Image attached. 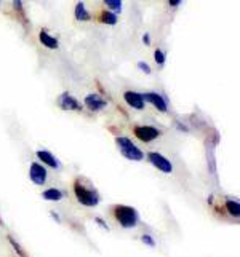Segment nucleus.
Segmentation results:
<instances>
[{"label": "nucleus", "instance_id": "9d476101", "mask_svg": "<svg viewBox=\"0 0 240 257\" xmlns=\"http://www.w3.org/2000/svg\"><path fill=\"white\" fill-rule=\"evenodd\" d=\"M143 99H144V102L152 104L158 112H167L168 110V102H167V99L162 94H158V93H144Z\"/></svg>", "mask_w": 240, "mask_h": 257}, {"label": "nucleus", "instance_id": "7ed1b4c3", "mask_svg": "<svg viewBox=\"0 0 240 257\" xmlns=\"http://www.w3.org/2000/svg\"><path fill=\"white\" fill-rule=\"evenodd\" d=\"M115 144H117L119 152L122 154L123 158L131 162H141L144 160V152L141 150L135 143H131V139L127 136H119L115 139Z\"/></svg>", "mask_w": 240, "mask_h": 257}, {"label": "nucleus", "instance_id": "9b49d317", "mask_svg": "<svg viewBox=\"0 0 240 257\" xmlns=\"http://www.w3.org/2000/svg\"><path fill=\"white\" fill-rule=\"evenodd\" d=\"M123 99L125 102L130 105V107L136 109V110H143L144 109V99H143V94H139L136 91H125L123 93Z\"/></svg>", "mask_w": 240, "mask_h": 257}, {"label": "nucleus", "instance_id": "b1692460", "mask_svg": "<svg viewBox=\"0 0 240 257\" xmlns=\"http://www.w3.org/2000/svg\"><path fill=\"white\" fill-rule=\"evenodd\" d=\"M13 5L18 8V10H23V4H21V0H13Z\"/></svg>", "mask_w": 240, "mask_h": 257}, {"label": "nucleus", "instance_id": "412c9836", "mask_svg": "<svg viewBox=\"0 0 240 257\" xmlns=\"http://www.w3.org/2000/svg\"><path fill=\"white\" fill-rule=\"evenodd\" d=\"M95 224L100 225L104 230V232H109V230H111V227L108 225V222H106V220H103L101 217H95Z\"/></svg>", "mask_w": 240, "mask_h": 257}, {"label": "nucleus", "instance_id": "f03ea898", "mask_svg": "<svg viewBox=\"0 0 240 257\" xmlns=\"http://www.w3.org/2000/svg\"><path fill=\"white\" fill-rule=\"evenodd\" d=\"M114 219L122 228L125 230H133L141 224L139 212L128 205H117L114 208Z\"/></svg>", "mask_w": 240, "mask_h": 257}, {"label": "nucleus", "instance_id": "dca6fc26", "mask_svg": "<svg viewBox=\"0 0 240 257\" xmlns=\"http://www.w3.org/2000/svg\"><path fill=\"white\" fill-rule=\"evenodd\" d=\"M7 240H8V243H10L12 249L16 252V255H20V257H28V252H26V249L15 240V238H13L12 235H8V236H7Z\"/></svg>", "mask_w": 240, "mask_h": 257}, {"label": "nucleus", "instance_id": "f8f14e48", "mask_svg": "<svg viewBox=\"0 0 240 257\" xmlns=\"http://www.w3.org/2000/svg\"><path fill=\"white\" fill-rule=\"evenodd\" d=\"M42 198L47 200V201L58 203V201L66 198V192L63 189H58V187H48L42 192Z\"/></svg>", "mask_w": 240, "mask_h": 257}, {"label": "nucleus", "instance_id": "a211bd4d", "mask_svg": "<svg viewBox=\"0 0 240 257\" xmlns=\"http://www.w3.org/2000/svg\"><path fill=\"white\" fill-rule=\"evenodd\" d=\"M104 4L108 5L111 10H114L115 13L122 12V0H104Z\"/></svg>", "mask_w": 240, "mask_h": 257}, {"label": "nucleus", "instance_id": "2eb2a0df", "mask_svg": "<svg viewBox=\"0 0 240 257\" xmlns=\"http://www.w3.org/2000/svg\"><path fill=\"white\" fill-rule=\"evenodd\" d=\"M75 20L77 21H88L90 20V12L87 10V7H85V4H82V2H78L77 5H75Z\"/></svg>", "mask_w": 240, "mask_h": 257}, {"label": "nucleus", "instance_id": "a878e982", "mask_svg": "<svg viewBox=\"0 0 240 257\" xmlns=\"http://www.w3.org/2000/svg\"><path fill=\"white\" fill-rule=\"evenodd\" d=\"M143 42L146 43V45H149V43H150V35L149 34H144L143 35Z\"/></svg>", "mask_w": 240, "mask_h": 257}, {"label": "nucleus", "instance_id": "6ab92c4d", "mask_svg": "<svg viewBox=\"0 0 240 257\" xmlns=\"http://www.w3.org/2000/svg\"><path fill=\"white\" fill-rule=\"evenodd\" d=\"M141 241H143V244H146L149 247H155L157 246L155 238L150 235V233H143V235H141Z\"/></svg>", "mask_w": 240, "mask_h": 257}, {"label": "nucleus", "instance_id": "bb28decb", "mask_svg": "<svg viewBox=\"0 0 240 257\" xmlns=\"http://www.w3.org/2000/svg\"><path fill=\"white\" fill-rule=\"evenodd\" d=\"M0 224H2V220H0Z\"/></svg>", "mask_w": 240, "mask_h": 257}, {"label": "nucleus", "instance_id": "20e7f679", "mask_svg": "<svg viewBox=\"0 0 240 257\" xmlns=\"http://www.w3.org/2000/svg\"><path fill=\"white\" fill-rule=\"evenodd\" d=\"M147 162L152 165L157 171L164 173V174H172L173 173V163L168 160L165 155H162L160 152H149L147 154Z\"/></svg>", "mask_w": 240, "mask_h": 257}, {"label": "nucleus", "instance_id": "4be33fe9", "mask_svg": "<svg viewBox=\"0 0 240 257\" xmlns=\"http://www.w3.org/2000/svg\"><path fill=\"white\" fill-rule=\"evenodd\" d=\"M138 67H139V70H143L144 74H150V67H149V64L147 63H143V61H139L138 63Z\"/></svg>", "mask_w": 240, "mask_h": 257}, {"label": "nucleus", "instance_id": "6e6552de", "mask_svg": "<svg viewBox=\"0 0 240 257\" xmlns=\"http://www.w3.org/2000/svg\"><path fill=\"white\" fill-rule=\"evenodd\" d=\"M37 158H39V162L43 165V166H47V168H51V170H61V162L58 160V158L53 155L50 150L47 149H40L37 150Z\"/></svg>", "mask_w": 240, "mask_h": 257}, {"label": "nucleus", "instance_id": "39448f33", "mask_svg": "<svg viewBox=\"0 0 240 257\" xmlns=\"http://www.w3.org/2000/svg\"><path fill=\"white\" fill-rule=\"evenodd\" d=\"M29 179L34 185H45L48 181L47 166H43L40 162H32L29 165Z\"/></svg>", "mask_w": 240, "mask_h": 257}, {"label": "nucleus", "instance_id": "f257e3e1", "mask_svg": "<svg viewBox=\"0 0 240 257\" xmlns=\"http://www.w3.org/2000/svg\"><path fill=\"white\" fill-rule=\"evenodd\" d=\"M75 200L85 208H96L101 203V195L95 185L87 179H75L74 182Z\"/></svg>", "mask_w": 240, "mask_h": 257}, {"label": "nucleus", "instance_id": "423d86ee", "mask_svg": "<svg viewBox=\"0 0 240 257\" xmlns=\"http://www.w3.org/2000/svg\"><path fill=\"white\" fill-rule=\"evenodd\" d=\"M160 130L155 126H150V125H141V126H135V136L141 141V143H152V141L160 138Z\"/></svg>", "mask_w": 240, "mask_h": 257}, {"label": "nucleus", "instance_id": "0eeeda50", "mask_svg": "<svg viewBox=\"0 0 240 257\" xmlns=\"http://www.w3.org/2000/svg\"><path fill=\"white\" fill-rule=\"evenodd\" d=\"M58 107L63 109V110H67V112H78L82 110V104H80L72 94L69 93H63L58 96Z\"/></svg>", "mask_w": 240, "mask_h": 257}, {"label": "nucleus", "instance_id": "ddd939ff", "mask_svg": "<svg viewBox=\"0 0 240 257\" xmlns=\"http://www.w3.org/2000/svg\"><path fill=\"white\" fill-rule=\"evenodd\" d=\"M224 208L227 211V214L234 219H238L240 217V203L237 198H232V197H227L226 201H224Z\"/></svg>", "mask_w": 240, "mask_h": 257}, {"label": "nucleus", "instance_id": "aec40b11", "mask_svg": "<svg viewBox=\"0 0 240 257\" xmlns=\"http://www.w3.org/2000/svg\"><path fill=\"white\" fill-rule=\"evenodd\" d=\"M154 59H155V63L158 66H164L165 64V61H167V56H165V53L162 50H155L154 53Z\"/></svg>", "mask_w": 240, "mask_h": 257}, {"label": "nucleus", "instance_id": "f3484780", "mask_svg": "<svg viewBox=\"0 0 240 257\" xmlns=\"http://www.w3.org/2000/svg\"><path fill=\"white\" fill-rule=\"evenodd\" d=\"M101 21L106 23V24H112L114 26L115 23H117V15L112 13V12H104L101 15Z\"/></svg>", "mask_w": 240, "mask_h": 257}, {"label": "nucleus", "instance_id": "1a4fd4ad", "mask_svg": "<svg viewBox=\"0 0 240 257\" xmlns=\"http://www.w3.org/2000/svg\"><path fill=\"white\" fill-rule=\"evenodd\" d=\"M84 104H85V107L88 110H92V112H101L103 109L108 107V101L103 99V97L100 94H96V93L85 96Z\"/></svg>", "mask_w": 240, "mask_h": 257}, {"label": "nucleus", "instance_id": "5701e85b", "mask_svg": "<svg viewBox=\"0 0 240 257\" xmlns=\"http://www.w3.org/2000/svg\"><path fill=\"white\" fill-rule=\"evenodd\" d=\"M50 216L53 217V220H56L58 224H61V217H59V214H58V211H50Z\"/></svg>", "mask_w": 240, "mask_h": 257}, {"label": "nucleus", "instance_id": "4468645a", "mask_svg": "<svg viewBox=\"0 0 240 257\" xmlns=\"http://www.w3.org/2000/svg\"><path fill=\"white\" fill-rule=\"evenodd\" d=\"M39 40H40L42 45H43V47H47L48 50H56V48L59 47L58 40H56L55 37H51V35H50L48 32H45V31H42V32L39 34Z\"/></svg>", "mask_w": 240, "mask_h": 257}, {"label": "nucleus", "instance_id": "393cba45", "mask_svg": "<svg viewBox=\"0 0 240 257\" xmlns=\"http://www.w3.org/2000/svg\"><path fill=\"white\" fill-rule=\"evenodd\" d=\"M181 2H183V0H168V4H170L172 7H178Z\"/></svg>", "mask_w": 240, "mask_h": 257}]
</instances>
